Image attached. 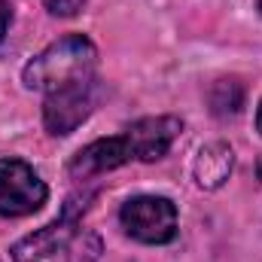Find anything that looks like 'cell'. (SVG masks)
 <instances>
[{"instance_id":"13","label":"cell","mask_w":262,"mask_h":262,"mask_svg":"<svg viewBox=\"0 0 262 262\" xmlns=\"http://www.w3.org/2000/svg\"><path fill=\"white\" fill-rule=\"evenodd\" d=\"M256 174H259V180H262V156H259V162H256Z\"/></svg>"},{"instance_id":"2","label":"cell","mask_w":262,"mask_h":262,"mask_svg":"<svg viewBox=\"0 0 262 262\" xmlns=\"http://www.w3.org/2000/svg\"><path fill=\"white\" fill-rule=\"evenodd\" d=\"M101 238L76 226L73 213L37 229L12 247L15 262H98Z\"/></svg>"},{"instance_id":"3","label":"cell","mask_w":262,"mask_h":262,"mask_svg":"<svg viewBox=\"0 0 262 262\" xmlns=\"http://www.w3.org/2000/svg\"><path fill=\"white\" fill-rule=\"evenodd\" d=\"M119 220L131 238L143 244H168L177 235V207L162 195H137L125 201Z\"/></svg>"},{"instance_id":"5","label":"cell","mask_w":262,"mask_h":262,"mask_svg":"<svg viewBox=\"0 0 262 262\" xmlns=\"http://www.w3.org/2000/svg\"><path fill=\"white\" fill-rule=\"evenodd\" d=\"M95 98H98V79L95 76L49 92L46 104H43L46 131L49 134H70V131H76L89 119V113L95 107Z\"/></svg>"},{"instance_id":"1","label":"cell","mask_w":262,"mask_h":262,"mask_svg":"<svg viewBox=\"0 0 262 262\" xmlns=\"http://www.w3.org/2000/svg\"><path fill=\"white\" fill-rule=\"evenodd\" d=\"M95 61H98V49L92 46L89 37L73 34L61 37L52 46H46L40 55H34L25 67V85L34 92H55L61 85L79 82L95 76Z\"/></svg>"},{"instance_id":"6","label":"cell","mask_w":262,"mask_h":262,"mask_svg":"<svg viewBox=\"0 0 262 262\" xmlns=\"http://www.w3.org/2000/svg\"><path fill=\"white\" fill-rule=\"evenodd\" d=\"M180 131H183V122L177 116H146V119H137L125 131V137L131 143L134 159L156 162L171 149V143L180 137Z\"/></svg>"},{"instance_id":"10","label":"cell","mask_w":262,"mask_h":262,"mask_svg":"<svg viewBox=\"0 0 262 262\" xmlns=\"http://www.w3.org/2000/svg\"><path fill=\"white\" fill-rule=\"evenodd\" d=\"M43 3H46V9H49L52 15H61V18L76 15V12L85 6V0H43Z\"/></svg>"},{"instance_id":"8","label":"cell","mask_w":262,"mask_h":262,"mask_svg":"<svg viewBox=\"0 0 262 262\" xmlns=\"http://www.w3.org/2000/svg\"><path fill=\"white\" fill-rule=\"evenodd\" d=\"M235 168V156L229 143H207L192 162V174L201 189H220Z\"/></svg>"},{"instance_id":"7","label":"cell","mask_w":262,"mask_h":262,"mask_svg":"<svg viewBox=\"0 0 262 262\" xmlns=\"http://www.w3.org/2000/svg\"><path fill=\"white\" fill-rule=\"evenodd\" d=\"M134 159L131 152L128 137H104V140H95L89 146H82L73 162H70V177L73 180H89V177H98V174H107L113 168H122L125 162Z\"/></svg>"},{"instance_id":"11","label":"cell","mask_w":262,"mask_h":262,"mask_svg":"<svg viewBox=\"0 0 262 262\" xmlns=\"http://www.w3.org/2000/svg\"><path fill=\"white\" fill-rule=\"evenodd\" d=\"M9 18H12V12H9V3H6V0H0V40L6 37V28H9Z\"/></svg>"},{"instance_id":"14","label":"cell","mask_w":262,"mask_h":262,"mask_svg":"<svg viewBox=\"0 0 262 262\" xmlns=\"http://www.w3.org/2000/svg\"><path fill=\"white\" fill-rule=\"evenodd\" d=\"M256 9H259V15H262V0H256Z\"/></svg>"},{"instance_id":"9","label":"cell","mask_w":262,"mask_h":262,"mask_svg":"<svg viewBox=\"0 0 262 262\" xmlns=\"http://www.w3.org/2000/svg\"><path fill=\"white\" fill-rule=\"evenodd\" d=\"M244 107V85L238 79H216L210 89V110L216 116H235Z\"/></svg>"},{"instance_id":"12","label":"cell","mask_w":262,"mask_h":262,"mask_svg":"<svg viewBox=\"0 0 262 262\" xmlns=\"http://www.w3.org/2000/svg\"><path fill=\"white\" fill-rule=\"evenodd\" d=\"M256 128H259V134H262V101H259V110H256Z\"/></svg>"},{"instance_id":"4","label":"cell","mask_w":262,"mask_h":262,"mask_svg":"<svg viewBox=\"0 0 262 262\" xmlns=\"http://www.w3.org/2000/svg\"><path fill=\"white\" fill-rule=\"evenodd\" d=\"M49 198L40 174L21 159H0V213L28 216L37 213Z\"/></svg>"}]
</instances>
